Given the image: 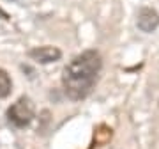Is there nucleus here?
<instances>
[{"mask_svg": "<svg viewBox=\"0 0 159 149\" xmlns=\"http://www.w3.org/2000/svg\"><path fill=\"white\" fill-rule=\"evenodd\" d=\"M102 68V57L97 50H85L64 68L62 85L69 99L81 101L96 87Z\"/></svg>", "mask_w": 159, "mask_h": 149, "instance_id": "nucleus-1", "label": "nucleus"}, {"mask_svg": "<svg viewBox=\"0 0 159 149\" xmlns=\"http://www.w3.org/2000/svg\"><path fill=\"white\" fill-rule=\"evenodd\" d=\"M34 103H32V99L27 96H21L18 101L7 108V121L11 123L14 128L18 130H21V128H27L32 123L34 119Z\"/></svg>", "mask_w": 159, "mask_h": 149, "instance_id": "nucleus-2", "label": "nucleus"}, {"mask_svg": "<svg viewBox=\"0 0 159 149\" xmlns=\"http://www.w3.org/2000/svg\"><path fill=\"white\" fill-rule=\"evenodd\" d=\"M29 57L39 64H51L62 57V52L57 46H35L29 52Z\"/></svg>", "mask_w": 159, "mask_h": 149, "instance_id": "nucleus-3", "label": "nucleus"}, {"mask_svg": "<svg viewBox=\"0 0 159 149\" xmlns=\"http://www.w3.org/2000/svg\"><path fill=\"white\" fill-rule=\"evenodd\" d=\"M138 29L145 32V34H150L159 27V14L150 7H142L140 12H138V20H136Z\"/></svg>", "mask_w": 159, "mask_h": 149, "instance_id": "nucleus-4", "label": "nucleus"}, {"mask_svg": "<svg viewBox=\"0 0 159 149\" xmlns=\"http://www.w3.org/2000/svg\"><path fill=\"white\" fill-rule=\"evenodd\" d=\"M11 89H12V82H11V76L7 74V71L0 68V99H4L11 94Z\"/></svg>", "mask_w": 159, "mask_h": 149, "instance_id": "nucleus-5", "label": "nucleus"}, {"mask_svg": "<svg viewBox=\"0 0 159 149\" xmlns=\"http://www.w3.org/2000/svg\"><path fill=\"white\" fill-rule=\"evenodd\" d=\"M0 18H2V20H9V14H7L6 11H2V9H0Z\"/></svg>", "mask_w": 159, "mask_h": 149, "instance_id": "nucleus-6", "label": "nucleus"}]
</instances>
